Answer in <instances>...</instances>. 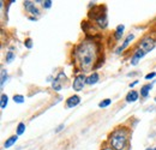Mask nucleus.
<instances>
[{
  "label": "nucleus",
  "mask_w": 156,
  "mask_h": 150,
  "mask_svg": "<svg viewBox=\"0 0 156 150\" xmlns=\"http://www.w3.org/2000/svg\"><path fill=\"white\" fill-rule=\"evenodd\" d=\"M99 54V46L94 41H83L77 46L74 50V58L79 68L83 72L93 70Z\"/></svg>",
  "instance_id": "1"
},
{
  "label": "nucleus",
  "mask_w": 156,
  "mask_h": 150,
  "mask_svg": "<svg viewBox=\"0 0 156 150\" xmlns=\"http://www.w3.org/2000/svg\"><path fill=\"white\" fill-rule=\"evenodd\" d=\"M129 139V132L124 128H118L111 134V145L114 150H124Z\"/></svg>",
  "instance_id": "2"
},
{
  "label": "nucleus",
  "mask_w": 156,
  "mask_h": 150,
  "mask_svg": "<svg viewBox=\"0 0 156 150\" xmlns=\"http://www.w3.org/2000/svg\"><path fill=\"white\" fill-rule=\"evenodd\" d=\"M155 46H156V42H155V40L148 36V37H144V39H143V40L139 42V45H138V49L143 50V52L146 54V53L151 52V50L155 48Z\"/></svg>",
  "instance_id": "3"
},
{
  "label": "nucleus",
  "mask_w": 156,
  "mask_h": 150,
  "mask_svg": "<svg viewBox=\"0 0 156 150\" xmlns=\"http://www.w3.org/2000/svg\"><path fill=\"white\" fill-rule=\"evenodd\" d=\"M85 84H87V77L84 76L83 73H81V74H77V76L74 77L72 87H73V90L81 91V90H83Z\"/></svg>",
  "instance_id": "4"
},
{
  "label": "nucleus",
  "mask_w": 156,
  "mask_h": 150,
  "mask_svg": "<svg viewBox=\"0 0 156 150\" xmlns=\"http://www.w3.org/2000/svg\"><path fill=\"white\" fill-rule=\"evenodd\" d=\"M62 79L65 81L66 79V76H65V73L64 72H60L58 74V77L52 82V88L55 90V91H60L61 88H62Z\"/></svg>",
  "instance_id": "5"
},
{
  "label": "nucleus",
  "mask_w": 156,
  "mask_h": 150,
  "mask_svg": "<svg viewBox=\"0 0 156 150\" xmlns=\"http://www.w3.org/2000/svg\"><path fill=\"white\" fill-rule=\"evenodd\" d=\"M79 102H81V97L78 95H73L66 100V106H67V108H73L77 105H79Z\"/></svg>",
  "instance_id": "6"
},
{
  "label": "nucleus",
  "mask_w": 156,
  "mask_h": 150,
  "mask_svg": "<svg viewBox=\"0 0 156 150\" xmlns=\"http://www.w3.org/2000/svg\"><path fill=\"white\" fill-rule=\"evenodd\" d=\"M145 55V53L143 52V50H140V49H136V52L133 53V55H132V58H131V65H137L138 64V61L143 58Z\"/></svg>",
  "instance_id": "7"
},
{
  "label": "nucleus",
  "mask_w": 156,
  "mask_h": 150,
  "mask_svg": "<svg viewBox=\"0 0 156 150\" xmlns=\"http://www.w3.org/2000/svg\"><path fill=\"white\" fill-rule=\"evenodd\" d=\"M24 7L34 16H39L40 15V11L37 10V7H35L34 3L33 1H24Z\"/></svg>",
  "instance_id": "8"
},
{
  "label": "nucleus",
  "mask_w": 156,
  "mask_h": 150,
  "mask_svg": "<svg viewBox=\"0 0 156 150\" xmlns=\"http://www.w3.org/2000/svg\"><path fill=\"white\" fill-rule=\"evenodd\" d=\"M96 23H97V25H99L100 28L105 29V28L107 27V24H108V21H107V15H106V13H101V15L96 18Z\"/></svg>",
  "instance_id": "9"
},
{
  "label": "nucleus",
  "mask_w": 156,
  "mask_h": 150,
  "mask_svg": "<svg viewBox=\"0 0 156 150\" xmlns=\"http://www.w3.org/2000/svg\"><path fill=\"white\" fill-rule=\"evenodd\" d=\"M137 100H138V93L137 91L131 90V91L127 93V95H126V102L131 103V102H136Z\"/></svg>",
  "instance_id": "10"
},
{
  "label": "nucleus",
  "mask_w": 156,
  "mask_h": 150,
  "mask_svg": "<svg viewBox=\"0 0 156 150\" xmlns=\"http://www.w3.org/2000/svg\"><path fill=\"white\" fill-rule=\"evenodd\" d=\"M99 73L97 72H94L93 74H90L89 77H87V84L89 85H93V84H96L99 82Z\"/></svg>",
  "instance_id": "11"
},
{
  "label": "nucleus",
  "mask_w": 156,
  "mask_h": 150,
  "mask_svg": "<svg viewBox=\"0 0 156 150\" xmlns=\"http://www.w3.org/2000/svg\"><path fill=\"white\" fill-rule=\"evenodd\" d=\"M133 39H134V35H133V34H130V35H129V36L126 37V40L124 41L123 46H121V47H120V48H119V49L117 50V53H121V52H123V50H124V49H125V48H126V47L129 46V43H130V42H131V41H132Z\"/></svg>",
  "instance_id": "12"
},
{
  "label": "nucleus",
  "mask_w": 156,
  "mask_h": 150,
  "mask_svg": "<svg viewBox=\"0 0 156 150\" xmlns=\"http://www.w3.org/2000/svg\"><path fill=\"white\" fill-rule=\"evenodd\" d=\"M17 139H18V137H17V136H11V137H10V138H7V139H6V142L4 143V148H6V149H7V148L12 146V145L17 142Z\"/></svg>",
  "instance_id": "13"
},
{
  "label": "nucleus",
  "mask_w": 156,
  "mask_h": 150,
  "mask_svg": "<svg viewBox=\"0 0 156 150\" xmlns=\"http://www.w3.org/2000/svg\"><path fill=\"white\" fill-rule=\"evenodd\" d=\"M150 89H151V84H145L140 88V96L142 97H146L150 93Z\"/></svg>",
  "instance_id": "14"
},
{
  "label": "nucleus",
  "mask_w": 156,
  "mask_h": 150,
  "mask_svg": "<svg viewBox=\"0 0 156 150\" xmlns=\"http://www.w3.org/2000/svg\"><path fill=\"white\" fill-rule=\"evenodd\" d=\"M124 29H125V27H124L123 24H119V25L117 27V30H115V34H114V37H115V40H120V37L123 36Z\"/></svg>",
  "instance_id": "15"
},
{
  "label": "nucleus",
  "mask_w": 156,
  "mask_h": 150,
  "mask_svg": "<svg viewBox=\"0 0 156 150\" xmlns=\"http://www.w3.org/2000/svg\"><path fill=\"white\" fill-rule=\"evenodd\" d=\"M7 102H9V97H7V95L3 94V95H1V103H0V107H1V109H5V108H6Z\"/></svg>",
  "instance_id": "16"
},
{
  "label": "nucleus",
  "mask_w": 156,
  "mask_h": 150,
  "mask_svg": "<svg viewBox=\"0 0 156 150\" xmlns=\"http://www.w3.org/2000/svg\"><path fill=\"white\" fill-rule=\"evenodd\" d=\"M25 132V124L24 123H19L17 126V136H21Z\"/></svg>",
  "instance_id": "17"
},
{
  "label": "nucleus",
  "mask_w": 156,
  "mask_h": 150,
  "mask_svg": "<svg viewBox=\"0 0 156 150\" xmlns=\"http://www.w3.org/2000/svg\"><path fill=\"white\" fill-rule=\"evenodd\" d=\"M15 53L12 52V50H10V52H7L6 53V62L7 64H10V62H12L13 61V59H15Z\"/></svg>",
  "instance_id": "18"
},
{
  "label": "nucleus",
  "mask_w": 156,
  "mask_h": 150,
  "mask_svg": "<svg viewBox=\"0 0 156 150\" xmlns=\"http://www.w3.org/2000/svg\"><path fill=\"white\" fill-rule=\"evenodd\" d=\"M6 81H7V72H6V70H1V82H0L1 88L4 87V84H5Z\"/></svg>",
  "instance_id": "19"
},
{
  "label": "nucleus",
  "mask_w": 156,
  "mask_h": 150,
  "mask_svg": "<svg viewBox=\"0 0 156 150\" xmlns=\"http://www.w3.org/2000/svg\"><path fill=\"white\" fill-rule=\"evenodd\" d=\"M111 103H112V100H111V99H105L103 101H101V102L99 103V107H100V108H105V107L109 106Z\"/></svg>",
  "instance_id": "20"
},
{
  "label": "nucleus",
  "mask_w": 156,
  "mask_h": 150,
  "mask_svg": "<svg viewBox=\"0 0 156 150\" xmlns=\"http://www.w3.org/2000/svg\"><path fill=\"white\" fill-rule=\"evenodd\" d=\"M13 101L16 103H23L24 102V96L23 95H15L13 96Z\"/></svg>",
  "instance_id": "21"
},
{
  "label": "nucleus",
  "mask_w": 156,
  "mask_h": 150,
  "mask_svg": "<svg viewBox=\"0 0 156 150\" xmlns=\"http://www.w3.org/2000/svg\"><path fill=\"white\" fill-rule=\"evenodd\" d=\"M24 46H25L28 49L33 48V41H31V39H27V40L24 41Z\"/></svg>",
  "instance_id": "22"
},
{
  "label": "nucleus",
  "mask_w": 156,
  "mask_h": 150,
  "mask_svg": "<svg viewBox=\"0 0 156 150\" xmlns=\"http://www.w3.org/2000/svg\"><path fill=\"white\" fill-rule=\"evenodd\" d=\"M42 6L45 9H51L52 7V1H51V0H46V1L42 3Z\"/></svg>",
  "instance_id": "23"
},
{
  "label": "nucleus",
  "mask_w": 156,
  "mask_h": 150,
  "mask_svg": "<svg viewBox=\"0 0 156 150\" xmlns=\"http://www.w3.org/2000/svg\"><path fill=\"white\" fill-rule=\"evenodd\" d=\"M154 77H156V72H151V73H148L146 76H145V79H146V81H149V79H151V78H154Z\"/></svg>",
  "instance_id": "24"
},
{
  "label": "nucleus",
  "mask_w": 156,
  "mask_h": 150,
  "mask_svg": "<svg viewBox=\"0 0 156 150\" xmlns=\"http://www.w3.org/2000/svg\"><path fill=\"white\" fill-rule=\"evenodd\" d=\"M62 128H64V124H61V125H59V126H58V128L55 130V132H60V131H61Z\"/></svg>",
  "instance_id": "25"
},
{
  "label": "nucleus",
  "mask_w": 156,
  "mask_h": 150,
  "mask_svg": "<svg viewBox=\"0 0 156 150\" xmlns=\"http://www.w3.org/2000/svg\"><path fill=\"white\" fill-rule=\"evenodd\" d=\"M136 84H138V81H134L133 83H131V84H130V88H132V87H134Z\"/></svg>",
  "instance_id": "26"
},
{
  "label": "nucleus",
  "mask_w": 156,
  "mask_h": 150,
  "mask_svg": "<svg viewBox=\"0 0 156 150\" xmlns=\"http://www.w3.org/2000/svg\"><path fill=\"white\" fill-rule=\"evenodd\" d=\"M103 150H114V149H113V148H105Z\"/></svg>",
  "instance_id": "27"
},
{
  "label": "nucleus",
  "mask_w": 156,
  "mask_h": 150,
  "mask_svg": "<svg viewBox=\"0 0 156 150\" xmlns=\"http://www.w3.org/2000/svg\"><path fill=\"white\" fill-rule=\"evenodd\" d=\"M29 19H30V21H36V18H35V17H30Z\"/></svg>",
  "instance_id": "28"
},
{
  "label": "nucleus",
  "mask_w": 156,
  "mask_h": 150,
  "mask_svg": "<svg viewBox=\"0 0 156 150\" xmlns=\"http://www.w3.org/2000/svg\"><path fill=\"white\" fill-rule=\"evenodd\" d=\"M146 150H155V148H148Z\"/></svg>",
  "instance_id": "29"
},
{
  "label": "nucleus",
  "mask_w": 156,
  "mask_h": 150,
  "mask_svg": "<svg viewBox=\"0 0 156 150\" xmlns=\"http://www.w3.org/2000/svg\"><path fill=\"white\" fill-rule=\"evenodd\" d=\"M155 101H156V97H155Z\"/></svg>",
  "instance_id": "30"
},
{
  "label": "nucleus",
  "mask_w": 156,
  "mask_h": 150,
  "mask_svg": "<svg viewBox=\"0 0 156 150\" xmlns=\"http://www.w3.org/2000/svg\"><path fill=\"white\" fill-rule=\"evenodd\" d=\"M155 150H156V148H155Z\"/></svg>",
  "instance_id": "31"
}]
</instances>
